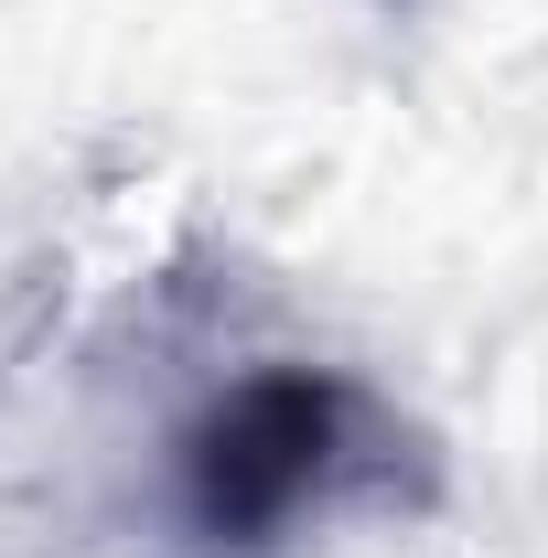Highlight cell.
Listing matches in <instances>:
<instances>
[{
	"label": "cell",
	"mask_w": 548,
	"mask_h": 558,
	"mask_svg": "<svg viewBox=\"0 0 548 558\" xmlns=\"http://www.w3.org/2000/svg\"><path fill=\"white\" fill-rule=\"evenodd\" d=\"M355 473V387L323 365H259L172 451V505L194 548H270Z\"/></svg>",
	"instance_id": "obj_1"
}]
</instances>
